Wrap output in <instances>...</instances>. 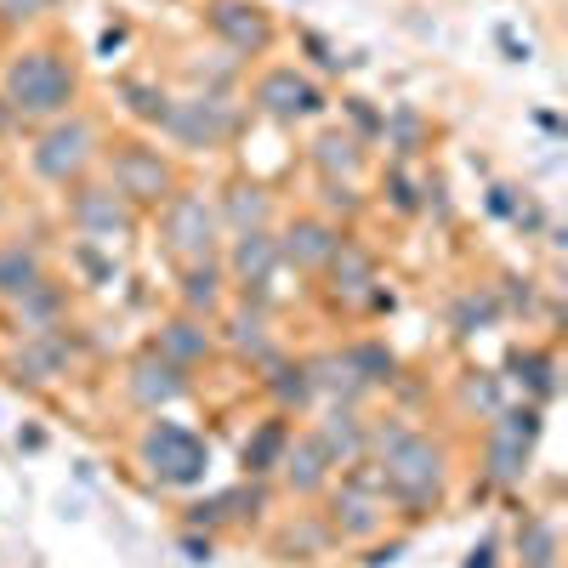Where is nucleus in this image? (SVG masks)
Segmentation results:
<instances>
[{
  "label": "nucleus",
  "instance_id": "nucleus-1",
  "mask_svg": "<svg viewBox=\"0 0 568 568\" xmlns=\"http://www.w3.org/2000/svg\"><path fill=\"white\" fill-rule=\"evenodd\" d=\"M382 455V489L409 506V511H433L444 500V449L433 438L409 433V426H375L364 433V455Z\"/></svg>",
  "mask_w": 568,
  "mask_h": 568
},
{
  "label": "nucleus",
  "instance_id": "nucleus-2",
  "mask_svg": "<svg viewBox=\"0 0 568 568\" xmlns=\"http://www.w3.org/2000/svg\"><path fill=\"white\" fill-rule=\"evenodd\" d=\"M74 63L58 52V45H29V52H18L7 63V74H0V98H7V109L18 120H63L69 103H74Z\"/></svg>",
  "mask_w": 568,
  "mask_h": 568
},
{
  "label": "nucleus",
  "instance_id": "nucleus-3",
  "mask_svg": "<svg viewBox=\"0 0 568 568\" xmlns=\"http://www.w3.org/2000/svg\"><path fill=\"white\" fill-rule=\"evenodd\" d=\"M98 125L80 120V114H63L52 120L40 136H34V149H29V165L40 182H52V187H74L85 182V171L98 165Z\"/></svg>",
  "mask_w": 568,
  "mask_h": 568
},
{
  "label": "nucleus",
  "instance_id": "nucleus-4",
  "mask_svg": "<svg viewBox=\"0 0 568 568\" xmlns=\"http://www.w3.org/2000/svg\"><path fill=\"white\" fill-rule=\"evenodd\" d=\"M160 233H165V251L187 267V262H211L222 245V216L205 194L194 187H176V194L160 205Z\"/></svg>",
  "mask_w": 568,
  "mask_h": 568
},
{
  "label": "nucleus",
  "instance_id": "nucleus-5",
  "mask_svg": "<svg viewBox=\"0 0 568 568\" xmlns=\"http://www.w3.org/2000/svg\"><path fill=\"white\" fill-rule=\"evenodd\" d=\"M109 187L125 200V205H165L176 194V171L171 160L154 149V142H114L109 149Z\"/></svg>",
  "mask_w": 568,
  "mask_h": 568
},
{
  "label": "nucleus",
  "instance_id": "nucleus-6",
  "mask_svg": "<svg viewBox=\"0 0 568 568\" xmlns=\"http://www.w3.org/2000/svg\"><path fill=\"white\" fill-rule=\"evenodd\" d=\"M165 131L182 142V149H222V142L240 131V109H233L227 98H216V91H205V98L171 103Z\"/></svg>",
  "mask_w": 568,
  "mask_h": 568
},
{
  "label": "nucleus",
  "instance_id": "nucleus-7",
  "mask_svg": "<svg viewBox=\"0 0 568 568\" xmlns=\"http://www.w3.org/2000/svg\"><path fill=\"white\" fill-rule=\"evenodd\" d=\"M69 222H74V233H85V240L114 245V240H131V233H136V205H125L114 187H85V182H74Z\"/></svg>",
  "mask_w": 568,
  "mask_h": 568
},
{
  "label": "nucleus",
  "instance_id": "nucleus-8",
  "mask_svg": "<svg viewBox=\"0 0 568 568\" xmlns=\"http://www.w3.org/2000/svg\"><path fill=\"white\" fill-rule=\"evenodd\" d=\"M142 460L160 471V484H194L205 471V444H200V433H187V426L160 420V426H149V438H142Z\"/></svg>",
  "mask_w": 568,
  "mask_h": 568
},
{
  "label": "nucleus",
  "instance_id": "nucleus-9",
  "mask_svg": "<svg viewBox=\"0 0 568 568\" xmlns=\"http://www.w3.org/2000/svg\"><path fill=\"white\" fill-rule=\"evenodd\" d=\"M251 103H256L267 120H278V125L313 120V114L324 109L318 85H313L307 74H296V69H267V74L256 80V91H251Z\"/></svg>",
  "mask_w": 568,
  "mask_h": 568
},
{
  "label": "nucleus",
  "instance_id": "nucleus-10",
  "mask_svg": "<svg viewBox=\"0 0 568 568\" xmlns=\"http://www.w3.org/2000/svg\"><path fill=\"white\" fill-rule=\"evenodd\" d=\"M324 267H329V296H336L342 307H353V313L382 307V278H375L369 251H358L353 240H342V245H336V256H329Z\"/></svg>",
  "mask_w": 568,
  "mask_h": 568
},
{
  "label": "nucleus",
  "instance_id": "nucleus-11",
  "mask_svg": "<svg viewBox=\"0 0 568 568\" xmlns=\"http://www.w3.org/2000/svg\"><path fill=\"white\" fill-rule=\"evenodd\" d=\"M58 375H69V336L58 329H23V353L12 358V382L23 387H52Z\"/></svg>",
  "mask_w": 568,
  "mask_h": 568
},
{
  "label": "nucleus",
  "instance_id": "nucleus-12",
  "mask_svg": "<svg viewBox=\"0 0 568 568\" xmlns=\"http://www.w3.org/2000/svg\"><path fill=\"white\" fill-rule=\"evenodd\" d=\"M382 511H387V489H382V471L364 478V471H347L342 489H336V524L347 535H375L382 529Z\"/></svg>",
  "mask_w": 568,
  "mask_h": 568
},
{
  "label": "nucleus",
  "instance_id": "nucleus-13",
  "mask_svg": "<svg viewBox=\"0 0 568 568\" xmlns=\"http://www.w3.org/2000/svg\"><path fill=\"white\" fill-rule=\"evenodd\" d=\"M233 284H245V291H262V284L278 273V240L267 227L256 233H233V245H227V267H222Z\"/></svg>",
  "mask_w": 568,
  "mask_h": 568
},
{
  "label": "nucleus",
  "instance_id": "nucleus-14",
  "mask_svg": "<svg viewBox=\"0 0 568 568\" xmlns=\"http://www.w3.org/2000/svg\"><path fill=\"white\" fill-rule=\"evenodd\" d=\"M125 387H131L136 409H165V404H176V398L187 393L182 369H176L171 358H160V353H142V358L131 364V375H125Z\"/></svg>",
  "mask_w": 568,
  "mask_h": 568
},
{
  "label": "nucleus",
  "instance_id": "nucleus-15",
  "mask_svg": "<svg viewBox=\"0 0 568 568\" xmlns=\"http://www.w3.org/2000/svg\"><path fill=\"white\" fill-rule=\"evenodd\" d=\"M211 29H216V34L227 40V52H240V58L262 52V45L273 40L267 18H262L256 7H245V0H216V12H211Z\"/></svg>",
  "mask_w": 568,
  "mask_h": 568
},
{
  "label": "nucleus",
  "instance_id": "nucleus-16",
  "mask_svg": "<svg viewBox=\"0 0 568 568\" xmlns=\"http://www.w3.org/2000/svg\"><path fill=\"white\" fill-rule=\"evenodd\" d=\"M336 245H342V233L329 227V222H318V216H302L291 233L278 240V262H296V267H324L329 256H336Z\"/></svg>",
  "mask_w": 568,
  "mask_h": 568
},
{
  "label": "nucleus",
  "instance_id": "nucleus-17",
  "mask_svg": "<svg viewBox=\"0 0 568 568\" xmlns=\"http://www.w3.org/2000/svg\"><path fill=\"white\" fill-rule=\"evenodd\" d=\"M211 347H216V342H211V329H205V318H194V313L171 318V324L160 329V342H154V353H160V358H171L176 369L211 358Z\"/></svg>",
  "mask_w": 568,
  "mask_h": 568
},
{
  "label": "nucleus",
  "instance_id": "nucleus-18",
  "mask_svg": "<svg viewBox=\"0 0 568 568\" xmlns=\"http://www.w3.org/2000/svg\"><path fill=\"white\" fill-rule=\"evenodd\" d=\"M313 444L324 449L329 466H353V460H364V420H358L353 409H329V415L318 420Z\"/></svg>",
  "mask_w": 568,
  "mask_h": 568
},
{
  "label": "nucleus",
  "instance_id": "nucleus-19",
  "mask_svg": "<svg viewBox=\"0 0 568 568\" xmlns=\"http://www.w3.org/2000/svg\"><path fill=\"white\" fill-rule=\"evenodd\" d=\"M222 302H227L222 262L216 256L211 262H187V273H182V307L194 313V318H211V313H222Z\"/></svg>",
  "mask_w": 568,
  "mask_h": 568
},
{
  "label": "nucleus",
  "instance_id": "nucleus-20",
  "mask_svg": "<svg viewBox=\"0 0 568 568\" xmlns=\"http://www.w3.org/2000/svg\"><path fill=\"white\" fill-rule=\"evenodd\" d=\"M284 484H291L296 495H313L324 478H329V460H324V449L313 444V433L307 438H291V444H284Z\"/></svg>",
  "mask_w": 568,
  "mask_h": 568
},
{
  "label": "nucleus",
  "instance_id": "nucleus-21",
  "mask_svg": "<svg viewBox=\"0 0 568 568\" xmlns=\"http://www.w3.org/2000/svg\"><path fill=\"white\" fill-rule=\"evenodd\" d=\"M40 278H45V262H40L34 245H7L0 251V296L7 302H23Z\"/></svg>",
  "mask_w": 568,
  "mask_h": 568
},
{
  "label": "nucleus",
  "instance_id": "nucleus-22",
  "mask_svg": "<svg viewBox=\"0 0 568 568\" xmlns=\"http://www.w3.org/2000/svg\"><path fill=\"white\" fill-rule=\"evenodd\" d=\"M267 194H262V187H251V182H240V187H227V194H222V227L227 233H256V227H267Z\"/></svg>",
  "mask_w": 568,
  "mask_h": 568
},
{
  "label": "nucleus",
  "instance_id": "nucleus-23",
  "mask_svg": "<svg viewBox=\"0 0 568 568\" xmlns=\"http://www.w3.org/2000/svg\"><path fill=\"white\" fill-rule=\"evenodd\" d=\"M12 307H18L23 329H58L63 313H69V296H63V284H58V278H40L34 291H29L23 302H12Z\"/></svg>",
  "mask_w": 568,
  "mask_h": 568
},
{
  "label": "nucleus",
  "instance_id": "nucleus-24",
  "mask_svg": "<svg viewBox=\"0 0 568 568\" xmlns=\"http://www.w3.org/2000/svg\"><path fill=\"white\" fill-rule=\"evenodd\" d=\"M284 444H291V426L284 420H267L262 433L245 444V471H273L284 460Z\"/></svg>",
  "mask_w": 568,
  "mask_h": 568
},
{
  "label": "nucleus",
  "instance_id": "nucleus-25",
  "mask_svg": "<svg viewBox=\"0 0 568 568\" xmlns=\"http://www.w3.org/2000/svg\"><path fill=\"white\" fill-rule=\"evenodd\" d=\"M313 160H318V171H324L329 182H336V176H353V171H358V142L342 136V131H329V136H318Z\"/></svg>",
  "mask_w": 568,
  "mask_h": 568
},
{
  "label": "nucleus",
  "instance_id": "nucleus-26",
  "mask_svg": "<svg viewBox=\"0 0 568 568\" xmlns=\"http://www.w3.org/2000/svg\"><path fill=\"white\" fill-rule=\"evenodd\" d=\"M227 342L240 347L245 358H256V364H267V358H273V342H267L262 313H240V318H227Z\"/></svg>",
  "mask_w": 568,
  "mask_h": 568
},
{
  "label": "nucleus",
  "instance_id": "nucleus-27",
  "mask_svg": "<svg viewBox=\"0 0 568 568\" xmlns=\"http://www.w3.org/2000/svg\"><path fill=\"white\" fill-rule=\"evenodd\" d=\"M40 12H52V0H0V23L7 29H18V23H29Z\"/></svg>",
  "mask_w": 568,
  "mask_h": 568
},
{
  "label": "nucleus",
  "instance_id": "nucleus-28",
  "mask_svg": "<svg viewBox=\"0 0 568 568\" xmlns=\"http://www.w3.org/2000/svg\"><path fill=\"white\" fill-rule=\"evenodd\" d=\"M529 568H551V529H529V557H524Z\"/></svg>",
  "mask_w": 568,
  "mask_h": 568
},
{
  "label": "nucleus",
  "instance_id": "nucleus-29",
  "mask_svg": "<svg viewBox=\"0 0 568 568\" xmlns=\"http://www.w3.org/2000/svg\"><path fill=\"white\" fill-rule=\"evenodd\" d=\"M12 125H18V114H12V109H7V98H0V136H7V131H12Z\"/></svg>",
  "mask_w": 568,
  "mask_h": 568
}]
</instances>
